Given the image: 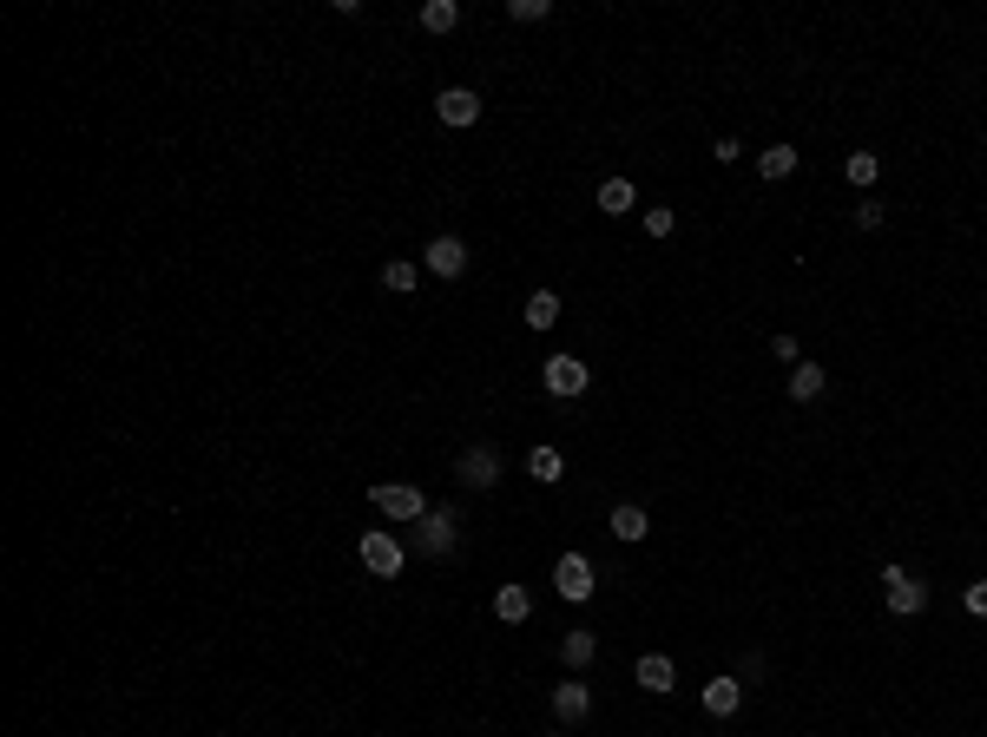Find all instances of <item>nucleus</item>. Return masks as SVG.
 <instances>
[{
  "instance_id": "412c9836",
  "label": "nucleus",
  "mask_w": 987,
  "mask_h": 737,
  "mask_svg": "<svg viewBox=\"0 0 987 737\" xmlns=\"http://www.w3.org/2000/svg\"><path fill=\"white\" fill-rule=\"evenodd\" d=\"M757 172H764L770 185H777V178H790V172H797V145H770V152L757 158Z\"/></svg>"
},
{
  "instance_id": "5701e85b",
  "label": "nucleus",
  "mask_w": 987,
  "mask_h": 737,
  "mask_svg": "<svg viewBox=\"0 0 987 737\" xmlns=\"http://www.w3.org/2000/svg\"><path fill=\"white\" fill-rule=\"evenodd\" d=\"M843 172H849V185H862V191H869V185L882 178V158H876V152H849V165H843Z\"/></svg>"
},
{
  "instance_id": "39448f33",
  "label": "nucleus",
  "mask_w": 987,
  "mask_h": 737,
  "mask_svg": "<svg viewBox=\"0 0 987 737\" xmlns=\"http://www.w3.org/2000/svg\"><path fill=\"white\" fill-rule=\"evenodd\" d=\"M553 586H560V599L586 606V599H593V560H586V553H560V560H553Z\"/></svg>"
},
{
  "instance_id": "a211bd4d",
  "label": "nucleus",
  "mask_w": 987,
  "mask_h": 737,
  "mask_svg": "<svg viewBox=\"0 0 987 737\" xmlns=\"http://www.w3.org/2000/svg\"><path fill=\"white\" fill-rule=\"evenodd\" d=\"M823 389H830V369H816V362H797V369H790V395H797V402H816Z\"/></svg>"
},
{
  "instance_id": "7ed1b4c3",
  "label": "nucleus",
  "mask_w": 987,
  "mask_h": 737,
  "mask_svg": "<svg viewBox=\"0 0 987 737\" xmlns=\"http://www.w3.org/2000/svg\"><path fill=\"white\" fill-rule=\"evenodd\" d=\"M455 481L468 487V494H494V487H501V448H487V441H474L468 455L455 461Z\"/></svg>"
},
{
  "instance_id": "a878e982",
  "label": "nucleus",
  "mask_w": 987,
  "mask_h": 737,
  "mask_svg": "<svg viewBox=\"0 0 987 737\" xmlns=\"http://www.w3.org/2000/svg\"><path fill=\"white\" fill-rule=\"evenodd\" d=\"M856 231H882V204H876V198L856 204Z\"/></svg>"
},
{
  "instance_id": "9d476101",
  "label": "nucleus",
  "mask_w": 987,
  "mask_h": 737,
  "mask_svg": "<svg viewBox=\"0 0 987 737\" xmlns=\"http://www.w3.org/2000/svg\"><path fill=\"white\" fill-rule=\"evenodd\" d=\"M435 112H441V126H474V119H481V93H468V86H448V93L435 99Z\"/></svg>"
},
{
  "instance_id": "20e7f679",
  "label": "nucleus",
  "mask_w": 987,
  "mask_h": 737,
  "mask_svg": "<svg viewBox=\"0 0 987 737\" xmlns=\"http://www.w3.org/2000/svg\"><path fill=\"white\" fill-rule=\"evenodd\" d=\"M356 560L369 566L376 580H395V573L408 566V547H402L395 534H382V527H376V534H362V540H356Z\"/></svg>"
},
{
  "instance_id": "f8f14e48",
  "label": "nucleus",
  "mask_w": 987,
  "mask_h": 737,
  "mask_svg": "<svg viewBox=\"0 0 987 737\" xmlns=\"http://www.w3.org/2000/svg\"><path fill=\"white\" fill-rule=\"evenodd\" d=\"M737 705H744V685H737L731 672L705 685V711H711V718H737Z\"/></svg>"
},
{
  "instance_id": "aec40b11",
  "label": "nucleus",
  "mask_w": 987,
  "mask_h": 737,
  "mask_svg": "<svg viewBox=\"0 0 987 737\" xmlns=\"http://www.w3.org/2000/svg\"><path fill=\"white\" fill-rule=\"evenodd\" d=\"M553 323H560V297H553V290H533L527 297V330H553Z\"/></svg>"
},
{
  "instance_id": "bb28decb",
  "label": "nucleus",
  "mask_w": 987,
  "mask_h": 737,
  "mask_svg": "<svg viewBox=\"0 0 987 737\" xmlns=\"http://www.w3.org/2000/svg\"><path fill=\"white\" fill-rule=\"evenodd\" d=\"M961 606H968V612H974V619H987V580H974V586H968V593H961Z\"/></svg>"
},
{
  "instance_id": "f3484780",
  "label": "nucleus",
  "mask_w": 987,
  "mask_h": 737,
  "mask_svg": "<svg viewBox=\"0 0 987 737\" xmlns=\"http://www.w3.org/2000/svg\"><path fill=\"white\" fill-rule=\"evenodd\" d=\"M415 283H422V264H408V257H389V264H382V290L415 297Z\"/></svg>"
},
{
  "instance_id": "f03ea898",
  "label": "nucleus",
  "mask_w": 987,
  "mask_h": 737,
  "mask_svg": "<svg viewBox=\"0 0 987 737\" xmlns=\"http://www.w3.org/2000/svg\"><path fill=\"white\" fill-rule=\"evenodd\" d=\"M369 501H376V514L402 520V527H415V520L428 514V494L415 481H382V487H369Z\"/></svg>"
},
{
  "instance_id": "423d86ee",
  "label": "nucleus",
  "mask_w": 987,
  "mask_h": 737,
  "mask_svg": "<svg viewBox=\"0 0 987 737\" xmlns=\"http://www.w3.org/2000/svg\"><path fill=\"white\" fill-rule=\"evenodd\" d=\"M882 593H889V612H895V619H915V612L928 606V586L909 580L902 566H882Z\"/></svg>"
},
{
  "instance_id": "b1692460",
  "label": "nucleus",
  "mask_w": 987,
  "mask_h": 737,
  "mask_svg": "<svg viewBox=\"0 0 987 737\" xmlns=\"http://www.w3.org/2000/svg\"><path fill=\"white\" fill-rule=\"evenodd\" d=\"M547 0H507V20H547Z\"/></svg>"
},
{
  "instance_id": "9b49d317",
  "label": "nucleus",
  "mask_w": 987,
  "mask_h": 737,
  "mask_svg": "<svg viewBox=\"0 0 987 737\" xmlns=\"http://www.w3.org/2000/svg\"><path fill=\"white\" fill-rule=\"evenodd\" d=\"M632 678H639V691H672L678 685V665L665 659V652H645V659L632 665Z\"/></svg>"
},
{
  "instance_id": "4be33fe9",
  "label": "nucleus",
  "mask_w": 987,
  "mask_h": 737,
  "mask_svg": "<svg viewBox=\"0 0 987 737\" xmlns=\"http://www.w3.org/2000/svg\"><path fill=\"white\" fill-rule=\"evenodd\" d=\"M422 27L428 33H455L461 27V7H455V0H428V7H422Z\"/></svg>"
},
{
  "instance_id": "f257e3e1",
  "label": "nucleus",
  "mask_w": 987,
  "mask_h": 737,
  "mask_svg": "<svg viewBox=\"0 0 987 737\" xmlns=\"http://www.w3.org/2000/svg\"><path fill=\"white\" fill-rule=\"evenodd\" d=\"M455 547H461V520H455V507H428V514L415 520V553H428V560H448Z\"/></svg>"
},
{
  "instance_id": "6e6552de",
  "label": "nucleus",
  "mask_w": 987,
  "mask_h": 737,
  "mask_svg": "<svg viewBox=\"0 0 987 737\" xmlns=\"http://www.w3.org/2000/svg\"><path fill=\"white\" fill-rule=\"evenodd\" d=\"M553 718L573 731V724H586L593 718V691L580 685V678H566V685H553Z\"/></svg>"
},
{
  "instance_id": "dca6fc26",
  "label": "nucleus",
  "mask_w": 987,
  "mask_h": 737,
  "mask_svg": "<svg viewBox=\"0 0 987 737\" xmlns=\"http://www.w3.org/2000/svg\"><path fill=\"white\" fill-rule=\"evenodd\" d=\"M645 534H652V520H645V507H612V540H626V547H632V540H645Z\"/></svg>"
},
{
  "instance_id": "cd10ccee",
  "label": "nucleus",
  "mask_w": 987,
  "mask_h": 737,
  "mask_svg": "<svg viewBox=\"0 0 987 737\" xmlns=\"http://www.w3.org/2000/svg\"><path fill=\"white\" fill-rule=\"evenodd\" d=\"M553 737H566V731H553Z\"/></svg>"
},
{
  "instance_id": "ddd939ff",
  "label": "nucleus",
  "mask_w": 987,
  "mask_h": 737,
  "mask_svg": "<svg viewBox=\"0 0 987 737\" xmlns=\"http://www.w3.org/2000/svg\"><path fill=\"white\" fill-rule=\"evenodd\" d=\"M527 474H533V481H540V487L566 481V455H560V448H547V441H540V448H533V455H527Z\"/></svg>"
},
{
  "instance_id": "6ab92c4d",
  "label": "nucleus",
  "mask_w": 987,
  "mask_h": 737,
  "mask_svg": "<svg viewBox=\"0 0 987 737\" xmlns=\"http://www.w3.org/2000/svg\"><path fill=\"white\" fill-rule=\"evenodd\" d=\"M632 204H639V191H632V178H606V185H599V211H612V218H626Z\"/></svg>"
},
{
  "instance_id": "0eeeda50",
  "label": "nucleus",
  "mask_w": 987,
  "mask_h": 737,
  "mask_svg": "<svg viewBox=\"0 0 987 737\" xmlns=\"http://www.w3.org/2000/svg\"><path fill=\"white\" fill-rule=\"evenodd\" d=\"M540 382H547V395H586V382H593V369H586L580 356H547V369H540Z\"/></svg>"
},
{
  "instance_id": "2eb2a0df",
  "label": "nucleus",
  "mask_w": 987,
  "mask_h": 737,
  "mask_svg": "<svg viewBox=\"0 0 987 737\" xmlns=\"http://www.w3.org/2000/svg\"><path fill=\"white\" fill-rule=\"evenodd\" d=\"M560 659H566V672H586V665L599 659V639H593V632H566V639H560Z\"/></svg>"
},
{
  "instance_id": "1a4fd4ad",
  "label": "nucleus",
  "mask_w": 987,
  "mask_h": 737,
  "mask_svg": "<svg viewBox=\"0 0 987 737\" xmlns=\"http://www.w3.org/2000/svg\"><path fill=\"white\" fill-rule=\"evenodd\" d=\"M422 270H435V277H461V270H468V244H461V237H448V231H441L435 244H428V251H422Z\"/></svg>"
},
{
  "instance_id": "4468645a",
  "label": "nucleus",
  "mask_w": 987,
  "mask_h": 737,
  "mask_svg": "<svg viewBox=\"0 0 987 737\" xmlns=\"http://www.w3.org/2000/svg\"><path fill=\"white\" fill-rule=\"evenodd\" d=\"M527 612H533V593H527V586H501V593H494V619H501V626H520Z\"/></svg>"
},
{
  "instance_id": "393cba45",
  "label": "nucleus",
  "mask_w": 987,
  "mask_h": 737,
  "mask_svg": "<svg viewBox=\"0 0 987 737\" xmlns=\"http://www.w3.org/2000/svg\"><path fill=\"white\" fill-rule=\"evenodd\" d=\"M672 204H658V211H645V237H672Z\"/></svg>"
}]
</instances>
